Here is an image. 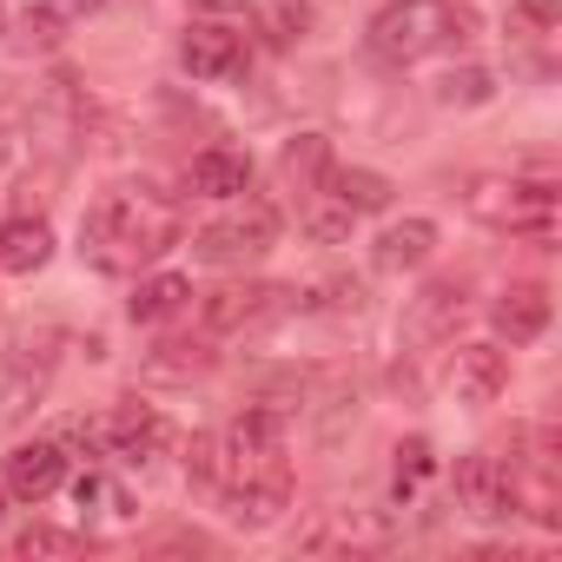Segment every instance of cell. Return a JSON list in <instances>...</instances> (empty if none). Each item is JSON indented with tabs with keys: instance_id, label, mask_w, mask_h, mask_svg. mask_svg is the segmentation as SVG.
<instances>
[{
	"instance_id": "22",
	"label": "cell",
	"mask_w": 562,
	"mask_h": 562,
	"mask_svg": "<svg viewBox=\"0 0 562 562\" xmlns=\"http://www.w3.org/2000/svg\"><path fill=\"white\" fill-rule=\"evenodd\" d=\"M205 364H212V351H205V345H186V338H172V345H159V351L146 358L153 378H199Z\"/></svg>"
},
{
	"instance_id": "23",
	"label": "cell",
	"mask_w": 562,
	"mask_h": 562,
	"mask_svg": "<svg viewBox=\"0 0 562 562\" xmlns=\"http://www.w3.org/2000/svg\"><path fill=\"white\" fill-rule=\"evenodd\" d=\"M496 87H490V74L483 67H463V74H443L437 80V106H483Z\"/></svg>"
},
{
	"instance_id": "29",
	"label": "cell",
	"mask_w": 562,
	"mask_h": 562,
	"mask_svg": "<svg viewBox=\"0 0 562 562\" xmlns=\"http://www.w3.org/2000/svg\"><path fill=\"white\" fill-rule=\"evenodd\" d=\"M0 34H8V8H0Z\"/></svg>"
},
{
	"instance_id": "8",
	"label": "cell",
	"mask_w": 562,
	"mask_h": 562,
	"mask_svg": "<svg viewBox=\"0 0 562 562\" xmlns=\"http://www.w3.org/2000/svg\"><path fill=\"white\" fill-rule=\"evenodd\" d=\"M199 14H232L265 47H299L312 27V0H199Z\"/></svg>"
},
{
	"instance_id": "1",
	"label": "cell",
	"mask_w": 562,
	"mask_h": 562,
	"mask_svg": "<svg viewBox=\"0 0 562 562\" xmlns=\"http://www.w3.org/2000/svg\"><path fill=\"white\" fill-rule=\"evenodd\" d=\"M212 490L225 503V522L271 529L292 503V463H285V424L278 411H245L212 437Z\"/></svg>"
},
{
	"instance_id": "16",
	"label": "cell",
	"mask_w": 562,
	"mask_h": 562,
	"mask_svg": "<svg viewBox=\"0 0 562 562\" xmlns=\"http://www.w3.org/2000/svg\"><path fill=\"white\" fill-rule=\"evenodd\" d=\"M496 331L509 338V345H536L542 331H549V292L542 285H529V278H522V285H509L503 299H496Z\"/></svg>"
},
{
	"instance_id": "20",
	"label": "cell",
	"mask_w": 562,
	"mask_h": 562,
	"mask_svg": "<svg viewBox=\"0 0 562 562\" xmlns=\"http://www.w3.org/2000/svg\"><path fill=\"white\" fill-rule=\"evenodd\" d=\"M74 496H80V509H100V516H113V522H133V496H126L100 463H87V476L74 483Z\"/></svg>"
},
{
	"instance_id": "21",
	"label": "cell",
	"mask_w": 562,
	"mask_h": 562,
	"mask_svg": "<svg viewBox=\"0 0 562 562\" xmlns=\"http://www.w3.org/2000/svg\"><path fill=\"white\" fill-rule=\"evenodd\" d=\"M351 225H358V218H351L325 186H318V192H312V212H305V232H312L318 245H345V238H351Z\"/></svg>"
},
{
	"instance_id": "12",
	"label": "cell",
	"mask_w": 562,
	"mask_h": 562,
	"mask_svg": "<svg viewBox=\"0 0 562 562\" xmlns=\"http://www.w3.org/2000/svg\"><path fill=\"white\" fill-rule=\"evenodd\" d=\"M457 503L470 516H516L509 509V463L496 450H470L457 463Z\"/></svg>"
},
{
	"instance_id": "5",
	"label": "cell",
	"mask_w": 562,
	"mask_h": 562,
	"mask_svg": "<svg viewBox=\"0 0 562 562\" xmlns=\"http://www.w3.org/2000/svg\"><path fill=\"white\" fill-rule=\"evenodd\" d=\"M179 67L199 80V87H232L251 74V41L245 27H232L225 14H199L186 34H179Z\"/></svg>"
},
{
	"instance_id": "31",
	"label": "cell",
	"mask_w": 562,
	"mask_h": 562,
	"mask_svg": "<svg viewBox=\"0 0 562 562\" xmlns=\"http://www.w3.org/2000/svg\"><path fill=\"white\" fill-rule=\"evenodd\" d=\"M0 159H8V139H0Z\"/></svg>"
},
{
	"instance_id": "9",
	"label": "cell",
	"mask_w": 562,
	"mask_h": 562,
	"mask_svg": "<svg viewBox=\"0 0 562 562\" xmlns=\"http://www.w3.org/2000/svg\"><path fill=\"white\" fill-rule=\"evenodd\" d=\"M166 443H172V424H166L153 404H139V397H126V404L106 417V457H113V463H153Z\"/></svg>"
},
{
	"instance_id": "2",
	"label": "cell",
	"mask_w": 562,
	"mask_h": 562,
	"mask_svg": "<svg viewBox=\"0 0 562 562\" xmlns=\"http://www.w3.org/2000/svg\"><path fill=\"white\" fill-rule=\"evenodd\" d=\"M179 245V205L159 186H113L80 218V258L106 278H133Z\"/></svg>"
},
{
	"instance_id": "27",
	"label": "cell",
	"mask_w": 562,
	"mask_h": 562,
	"mask_svg": "<svg viewBox=\"0 0 562 562\" xmlns=\"http://www.w3.org/2000/svg\"><path fill=\"white\" fill-rule=\"evenodd\" d=\"M14 555H80V536H74V529H47V522H34V529L14 536Z\"/></svg>"
},
{
	"instance_id": "7",
	"label": "cell",
	"mask_w": 562,
	"mask_h": 562,
	"mask_svg": "<svg viewBox=\"0 0 562 562\" xmlns=\"http://www.w3.org/2000/svg\"><path fill=\"white\" fill-rule=\"evenodd\" d=\"M285 312H292V292L285 285H218L199 305V318H205L212 338H251V331L278 325Z\"/></svg>"
},
{
	"instance_id": "28",
	"label": "cell",
	"mask_w": 562,
	"mask_h": 562,
	"mask_svg": "<svg viewBox=\"0 0 562 562\" xmlns=\"http://www.w3.org/2000/svg\"><path fill=\"white\" fill-rule=\"evenodd\" d=\"M100 8H106V0H54L60 21H87V14H100Z\"/></svg>"
},
{
	"instance_id": "25",
	"label": "cell",
	"mask_w": 562,
	"mask_h": 562,
	"mask_svg": "<svg viewBox=\"0 0 562 562\" xmlns=\"http://www.w3.org/2000/svg\"><path fill=\"white\" fill-rule=\"evenodd\" d=\"M430 470H437V457H430V443H424V437L397 443V476H391V483H397V496H417Z\"/></svg>"
},
{
	"instance_id": "24",
	"label": "cell",
	"mask_w": 562,
	"mask_h": 562,
	"mask_svg": "<svg viewBox=\"0 0 562 562\" xmlns=\"http://www.w3.org/2000/svg\"><path fill=\"white\" fill-rule=\"evenodd\" d=\"M509 34L529 41V47H542L555 34V0H516V8H509Z\"/></svg>"
},
{
	"instance_id": "13",
	"label": "cell",
	"mask_w": 562,
	"mask_h": 562,
	"mask_svg": "<svg viewBox=\"0 0 562 562\" xmlns=\"http://www.w3.org/2000/svg\"><path fill=\"white\" fill-rule=\"evenodd\" d=\"M186 192H199V199H245L251 192V159L238 146H205L186 166Z\"/></svg>"
},
{
	"instance_id": "10",
	"label": "cell",
	"mask_w": 562,
	"mask_h": 562,
	"mask_svg": "<svg viewBox=\"0 0 562 562\" xmlns=\"http://www.w3.org/2000/svg\"><path fill=\"white\" fill-rule=\"evenodd\" d=\"M0 483H8L21 503H47V496L67 483V450H60L54 437L14 443V450H8V476H0Z\"/></svg>"
},
{
	"instance_id": "4",
	"label": "cell",
	"mask_w": 562,
	"mask_h": 562,
	"mask_svg": "<svg viewBox=\"0 0 562 562\" xmlns=\"http://www.w3.org/2000/svg\"><path fill=\"white\" fill-rule=\"evenodd\" d=\"M463 199L496 232H516L529 245H549L555 238V179L549 172H536V179H476Z\"/></svg>"
},
{
	"instance_id": "18",
	"label": "cell",
	"mask_w": 562,
	"mask_h": 562,
	"mask_svg": "<svg viewBox=\"0 0 562 562\" xmlns=\"http://www.w3.org/2000/svg\"><path fill=\"white\" fill-rule=\"evenodd\" d=\"M325 192H331L351 218H371V212L391 205V179H384V172H364V166H331V172H325Z\"/></svg>"
},
{
	"instance_id": "11",
	"label": "cell",
	"mask_w": 562,
	"mask_h": 562,
	"mask_svg": "<svg viewBox=\"0 0 562 562\" xmlns=\"http://www.w3.org/2000/svg\"><path fill=\"white\" fill-rule=\"evenodd\" d=\"M450 391H457V404H470V411L496 404V397L509 391V358H503L496 345H457V358H450Z\"/></svg>"
},
{
	"instance_id": "6",
	"label": "cell",
	"mask_w": 562,
	"mask_h": 562,
	"mask_svg": "<svg viewBox=\"0 0 562 562\" xmlns=\"http://www.w3.org/2000/svg\"><path fill=\"white\" fill-rule=\"evenodd\" d=\"M271 245H278V212H271L265 199H238L225 218H212V225L192 232V251H199L205 265H251V258H265Z\"/></svg>"
},
{
	"instance_id": "17",
	"label": "cell",
	"mask_w": 562,
	"mask_h": 562,
	"mask_svg": "<svg viewBox=\"0 0 562 562\" xmlns=\"http://www.w3.org/2000/svg\"><path fill=\"white\" fill-rule=\"evenodd\" d=\"M186 305H192V278H179V271H153V278H139L133 299H126L133 325H166V318H179Z\"/></svg>"
},
{
	"instance_id": "30",
	"label": "cell",
	"mask_w": 562,
	"mask_h": 562,
	"mask_svg": "<svg viewBox=\"0 0 562 562\" xmlns=\"http://www.w3.org/2000/svg\"><path fill=\"white\" fill-rule=\"evenodd\" d=\"M0 509H8V483H0Z\"/></svg>"
},
{
	"instance_id": "19",
	"label": "cell",
	"mask_w": 562,
	"mask_h": 562,
	"mask_svg": "<svg viewBox=\"0 0 562 562\" xmlns=\"http://www.w3.org/2000/svg\"><path fill=\"white\" fill-rule=\"evenodd\" d=\"M278 172H285V186H292V192H305V199H312V192L325 186V172H331V146H325L318 133H299V139L285 146V159H278Z\"/></svg>"
},
{
	"instance_id": "3",
	"label": "cell",
	"mask_w": 562,
	"mask_h": 562,
	"mask_svg": "<svg viewBox=\"0 0 562 562\" xmlns=\"http://www.w3.org/2000/svg\"><path fill=\"white\" fill-rule=\"evenodd\" d=\"M476 34V14L457 8V0H391L371 21V54L391 67H417L443 47H463Z\"/></svg>"
},
{
	"instance_id": "14",
	"label": "cell",
	"mask_w": 562,
	"mask_h": 562,
	"mask_svg": "<svg viewBox=\"0 0 562 562\" xmlns=\"http://www.w3.org/2000/svg\"><path fill=\"white\" fill-rule=\"evenodd\" d=\"M47 258H54V225L47 218L21 212V218L0 225V271H8V278H34Z\"/></svg>"
},
{
	"instance_id": "26",
	"label": "cell",
	"mask_w": 562,
	"mask_h": 562,
	"mask_svg": "<svg viewBox=\"0 0 562 562\" xmlns=\"http://www.w3.org/2000/svg\"><path fill=\"white\" fill-rule=\"evenodd\" d=\"M450 318H463V292L457 285H430L417 299V331H443Z\"/></svg>"
},
{
	"instance_id": "15",
	"label": "cell",
	"mask_w": 562,
	"mask_h": 562,
	"mask_svg": "<svg viewBox=\"0 0 562 562\" xmlns=\"http://www.w3.org/2000/svg\"><path fill=\"white\" fill-rule=\"evenodd\" d=\"M430 251H437V225L430 218H397V225L378 232L371 265L378 271H417V265H430Z\"/></svg>"
}]
</instances>
